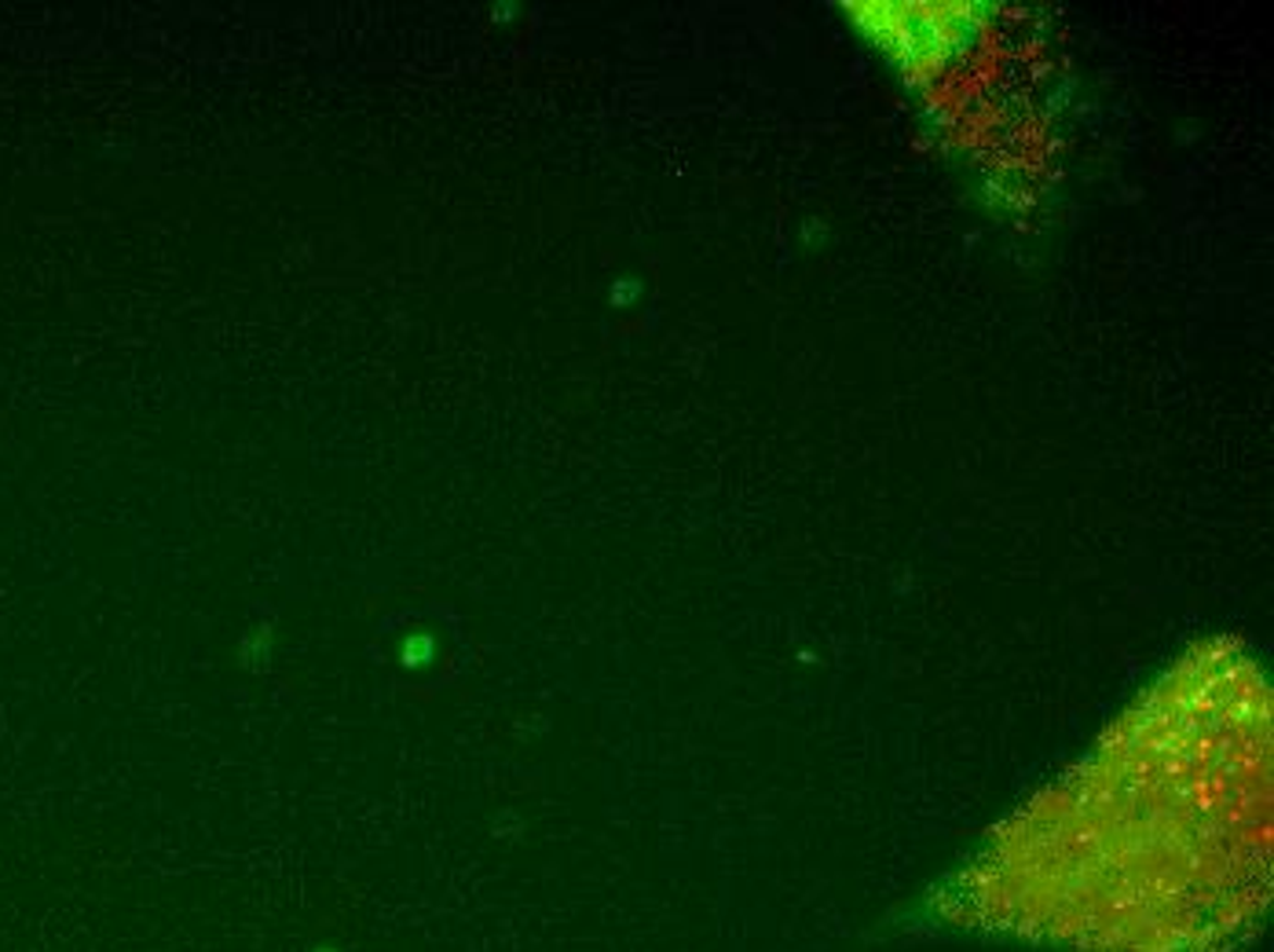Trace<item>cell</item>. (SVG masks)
<instances>
[{"label": "cell", "mask_w": 1274, "mask_h": 952, "mask_svg": "<svg viewBox=\"0 0 1274 952\" xmlns=\"http://www.w3.org/2000/svg\"><path fill=\"white\" fill-rule=\"evenodd\" d=\"M272 656H275V634L272 627H257L253 634L243 638V648H238V659H243L246 670H268L272 667Z\"/></svg>", "instance_id": "6da1fadb"}, {"label": "cell", "mask_w": 1274, "mask_h": 952, "mask_svg": "<svg viewBox=\"0 0 1274 952\" xmlns=\"http://www.w3.org/2000/svg\"><path fill=\"white\" fill-rule=\"evenodd\" d=\"M399 667L407 670H418V667H429L436 659V638L425 634V630H415V634H407L399 641Z\"/></svg>", "instance_id": "7a4b0ae2"}, {"label": "cell", "mask_w": 1274, "mask_h": 952, "mask_svg": "<svg viewBox=\"0 0 1274 952\" xmlns=\"http://www.w3.org/2000/svg\"><path fill=\"white\" fill-rule=\"evenodd\" d=\"M308 952H345V949H341V945H334V941H316V945L308 949Z\"/></svg>", "instance_id": "3957f363"}]
</instances>
